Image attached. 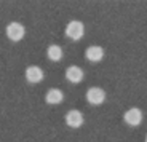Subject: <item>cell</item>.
Instances as JSON below:
<instances>
[{
  "mask_svg": "<svg viewBox=\"0 0 147 142\" xmlns=\"http://www.w3.org/2000/svg\"><path fill=\"white\" fill-rule=\"evenodd\" d=\"M26 35V29L21 22H10L7 26V37L11 42H19Z\"/></svg>",
  "mask_w": 147,
  "mask_h": 142,
  "instance_id": "cell-2",
  "label": "cell"
},
{
  "mask_svg": "<svg viewBox=\"0 0 147 142\" xmlns=\"http://www.w3.org/2000/svg\"><path fill=\"white\" fill-rule=\"evenodd\" d=\"M106 99V91L99 86H93L86 91V101L93 106H101Z\"/></svg>",
  "mask_w": 147,
  "mask_h": 142,
  "instance_id": "cell-3",
  "label": "cell"
},
{
  "mask_svg": "<svg viewBox=\"0 0 147 142\" xmlns=\"http://www.w3.org/2000/svg\"><path fill=\"white\" fill-rule=\"evenodd\" d=\"M66 78L70 83H80L83 80V70L77 66H70L66 70Z\"/></svg>",
  "mask_w": 147,
  "mask_h": 142,
  "instance_id": "cell-9",
  "label": "cell"
},
{
  "mask_svg": "<svg viewBox=\"0 0 147 142\" xmlns=\"http://www.w3.org/2000/svg\"><path fill=\"white\" fill-rule=\"evenodd\" d=\"M123 120H125V123L129 125V126H139V125L142 123V112H141L138 107H131V109H128L125 112Z\"/></svg>",
  "mask_w": 147,
  "mask_h": 142,
  "instance_id": "cell-4",
  "label": "cell"
},
{
  "mask_svg": "<svg viewBox=\"0 0 147 142\" xmlns=\"http://www.w3.org/2000/svg\"><path fill=\"white\" fill-rule=\"evenodd\" d=\"M66 123L70 128H80L83 125V113L80 110H69L66 113Z\"/></svg>",
  "mask_w": 147,
  "mask_h": 142,
  "instance_id": "cell-5",
  "label": "cell"
},
{
  "mask_svg": "<svg viewBox=\"0 0 147 142\" xmlns=\"http://www.w3.org/2000/svg\"><path fill=\"white\" fill-rule=\"evenodd\" d=\"M47 55H48V59L50 61H61L63 58V48L59 46V45H50L47 50Z\"/></svg>",
  "mask_w": 147,
  "mask_h": 142,
  "instance_id": "cell-10",
  "label": "cell"
},
{
  "mask_svg": "<svg viewBox=\"0 0 147 142\" xmlns=\"http://www.w3.org/2000/svg\"><path fill=\"white\" fill-rule=\"evenodd\" d=\"M26 80L29 83H40L43 80V70L38 66H29L26 69Z\"/></svg>",
  "mask_w": 147,
  "mask_h": 142,
  "instance_id": "cell-6",
  "label": "cell"
},
{
  "mask_svg": "<svg viewBox=\"0 0 147 142\" xmlns=\"http://www.w3.org/2000/svg\"><path fill=\"white\" fill-rule=\"evenodd\" d=\"M146 142H147V136H146Z\"/></svg>",
  "mask_w": 147,
  "mask_h": 142,
  "instance_id": "cell-11",
  "label": "cell"
},
{
  "mask_svg": "<svg viewBox=\"0 0 147 142\" xmlns=\"http://www.w3.org/2000/svg\"><path fill=\"white\" fill-rule=\"evenodd\" d=\"M85 56H86V59L91 61V62H99L101 59L104 58V50L101 46H98V45H93V46L86 48Z\"/></svg>",
  "mask_w": 147,
  "mask_h": 142,
  "instance_id": "cell-7",
  "label": "cell"
},
{
  "mask_svg": "<svg viewBox=\"0 0 147 142\" xmlns=\"http://www.w3.org/2000/svg\"><path fill=\"white\" fill-rule=\"evenodd\" d=\"M83 34H85V26H83V22H80V21H70L69 24H67V27H66V35L69 37L70 40H80L82 37H83Z\"/></svg>",
  "mask_w": 147,
  "mask_h": 142,
  "instance_id": "cell-1",
  "label": "cell"
},
{
  "mask_svg": "<svg viewBox=\"0 0 147 142\" xmlns=\"http://www.w3.org/2000/svg\"><path fill=\"white\" fill-rule=\"evenodd\" d=\"M64 99V94L61 90H58V88H50L47 91V96H45V101H47V104H51V106H56V104H61Z\"/></svg>",
  "mask_w": 147,
  "mask_h": 142,
  "instance_id": "cell-8",
  "label": "cell"
}]
</instances>
